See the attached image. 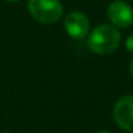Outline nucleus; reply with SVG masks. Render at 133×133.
<instances>
[{
	"label": "nucleus",
	"mask_w": 133,
	"mask_h": 133,
	"mask_svg": "<svg viewBox=\"0 0 133 133\" xmlns=\"http://www.w3.org/2000/svg\"><path fill=\"white\" fill-rule=\"evenodd\" d=\"M120 44V31L111 25H99L89 35L88 46L97 54H109Z\"/></svg>",
	"instance_id": "nucleus-1"
},
{
	"label": "nucleus",
	"mask_w": 133,
	"mask_h": 133,
	"mask_svg": "<svg viewBox=\"0 0 133 133\" xmlns=\"http://www.w3.org/2000/svg\"><path fill=\"white\" fill-rule=\"evenodd\" d=\"M27 8L34 19L44 25L58 22L63 13L59 0H29Z\"/></svg>",
	"instance_id": "nucleus-2"
},
{
	"label": "nucleus",
	"mask_w": 133,
	"mask_h": 133,
	"mask_svg": "<svg viewBox=\"0 0 133 133\" xmlns=\"http://www.w3.org/2000/svg\"><path fill=\"white\" fill-rule=\"evenodd\" d=\"M112 116L115 123L128 131L133 132V96L128 94L116 101L112 110Z\"/></svg>",
	"instance_id": "nucleus-3"
},
{
	"label": "nucleus",
	"mask_w": 133,
	"mask_h": 133,
	"mask_svg": "<svg viewBox=\"0 0 133 133\" xmlns=\"http://www.w3.org/2000/svg\"><path fill=\"white\" fill-rule=\"evenodd\" d=\"M107 17L115 27L127 29L133 23V9L125 1L115 0L107 8Z\"/></svg>",
	"instance_id": "nucleus-4"
},
{
	"label": "nucleus",
	"mask_w": 133,
	"mask_h": 133,
	"mask_svg": "<svg viewBox=\"0 0 133 133\" xmlns=\"http://www.w3.org/2000/svg\"><path fill=\"white\" fill-rule=\"evenodd\" d=\"M89 19L85 14L82 12H71L66 16L65 18V30L67 35L75 40H82L84 39L89 32Z\"/></svg>",
	"instance_id": "nucleus-5"
},
{
	"label": "nucleus",
	"mask_w": 133,
	"mask_h": 133,
	"mask_svg": "<svg viewBox=\"0 0 133 133\" xmlns=\"http://www.w3.org/2000/svg\"><path fill=\"white\" fill-rule=\"evenodd\" d=\"M125 48H127V50L131 54H133V35H129L127 38V40H125Z\"/></svg>",
	"instance_id": "nucleus-6"
},
{
	"label": "nucleus",
	"mask_w": 133,
	"mask_h": 133,
	"mask_svg": "<svg viewBox=\"0 0 133 133\" xmlns=\"http://www.w3.org/2000/svg\"><path fill=\"white\" fill-rule=\"evenodd\" d=\"M129 72H131V75H132V78H133V59L131 61V63H129Z\"/></svg>",
	"instance_id": "nucleus-7"
},
{
	"label": "nucleus",
	"mask_w": 133,
	"mask_h": 133,
	"mask_svg": "<svg viewBox=\"0 0 133 133\" xmlns=\"http://www.w3.org/2000/svg\"><path fill=\"white\" fill-rule=\"evenodd\" d=\"M97 133H109V132H107V131H98Z\"/></svg>",
	"instance_id": "nucleus-8"
},
{
	"label": "nucleus",
	"mask_w": 133,
	"mask_h": 133,
	"mask_svg": "<svg viewBox=\"0 0 133 133\" xmlns=\"http://www.w3.org/2000/svg\"><path fill=\"white\" fill-rule=\"evenodd\" d=\"M6 1H9V3H14V1H18V0H6Z\"/></svg>",
	"instance_id": "nucleus-9"
}]
</instances>
